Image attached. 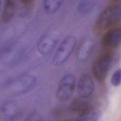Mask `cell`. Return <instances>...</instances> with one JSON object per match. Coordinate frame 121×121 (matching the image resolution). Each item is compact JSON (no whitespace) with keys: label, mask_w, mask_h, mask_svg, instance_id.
<instances>
[{"label":"cell","mask_w":121,"mask_h":121,"mask_svg":"<svg viewBox=\"0 0 121 121\" xmlns=\"http://www.w3.org/2000/svg\"><path fill=\"white\" fill-rule=\"evenodd\" d=\"M111 83L113 86H118L121 84V69L117 70L114 73L111 79Z\"/></svg>","instance_id":"obj_14"},{"label":"cell","mask_w":121,"mask_h":121,"mask_svg":"<svg viewBox=\"0 0 121 121\" xmlns=\"http://www.w3.org/2000/svg\"><path fill=\"white\" fill-rule=\"evenodd\" d=\"M58 40V36L55 33L50 32L45 34L38 43V52L43 55L50 54L56 46Z\"/></svg>","instance_id":"obj_7"},{"label":"cell","mask_w":121,"mask_h":121,"mask_svg":"<svg viewBox=\"0 0 121 121\" xmlns=\"http://www.w3.org/2000/svg\"><path fill=\"white\" fill-rule=\"evenodd\" d=\"M65 0H43V8L48 14H53L60 9Z\"/></svg>","instance_id":"obj_13"},{"label":"cell","mask_w":121,"mask_h":121,"mask_svg":"<svg viewBox=\"0 0 121 121\" xmlns=\"http://www.w3.org/2000/svg\"><path fill=\"white\" fill-rule=\"evenodd\" d=\"M94 89V81L89 75L84 74L80 78L77 84V91L81 98H87L91 96Z\"/></svg>","instance_id":"obj_9"},{"label":"cell","mask_w":121,"mask_h":121,"mask_svg":"<svg viewBox=\"0 0 121 121\" xmlns=\"http://www.w3.org/2000/svg\"><path fill=\"white\" fill-rule=\"evenodd\" d=\"M41 117L37 112H33L30 114L26 118V121H41Z\"/></svg>","instance_id":"obj_15"},{"label":"cell","mask_w":121,"mask_h":121,"mask_svg":"<svg viewBox=\"0 0 121 121\" xmlns=\"http://www.w3.org/2000/svg\"><path fill=\"white\" fill-rule=\"evenodd\" d=\"M94 43L90 39L85 40L80 45L77 52V57L81 62L88 59L93 50Z\"/></svg>","instance_id":"obj_11"},{"label":"cell","mask_w":121,"mask_h":121,"mask_svg":"<svg viewBox=\"0 0 121 121\" xmlns=\"http://www.w3.org/2000/svg\"><path fill=\"white\" fill-rule=\"evenodd\" d=\"M118 58L116 52L107 50L101 54L95 60L92 70L94 77L99 81L105 80Z\"/></svg>","instance_id":"obj_2"},{"label":"cell","mask_w":121,"mask_h":121,"mask_svg":"<svg viewBox=\"0 0 121 121\" xmlns=\"http://www.w3.org/2000/svg\"><path fill=\"white\" fill-rule=\"evenodd\" d=\"M103 47L115 48L121 45V26L107 30L102 36L101 40Z\"/></svg>","instance_id":"obj_6"},{"label":"cell","mask_w":121,"mask_h":121,"mask_svg":"<svg viewBox=\"0 0 121 121\" xmlns=\"http://www.w3.org/2000/svg\"><path fill=\"white\" fill-rule=\"evenodd\" d=\"M75 87V79L72 74L66 75L60 80L56 92L60 101H67L72 96Z\"/></svg>","instance_id":"obj_5"},{"label":"cell","mask_w":121,"mask_h":121,"mask_svg":"<svg viewBox=\"0 0 121 121\" xmlns=\"http://www.w3.org/2000/svg\"><path fill=\"white\" fill-rule=\"evenodd\" d=\"M1 5H2V0H0V13L1 10Z\"/></svg>","instance_id":"obj_17"},{"label":"cell","mask_w":121,"mask_h":121,"mask_svg":"<svg viewBox=\"0 0 121 121\" xmlns=\"http://www.w3.org/2000/svg\"><path fill=\"white\" fill-rule=\"evenodd\" d=\"M35 0H21V3L23 4L26 5H30V4L33 3Z\"/></svg>","instance_id":"obj_16"},{"label":"cell","mask_w":121,"mask_h":121,"mask_svg":"<svg viewBox=\"0 0 121 121\" xmlns=\"http://www.w3.org/2000/svg\"><path fill=\"white\" fill-rule=\"evenodd\" d=\"M121 21V4H111L99 14L94 24L93 31L96 34H99Z\"/></svg>","instance_id":"obj_1"},{"label":"cell","mask_w":121,"mask_h":121,"mask_svg":"<svg viewBox=\"0 0 121 121\" xmlns=\"http://www.w3.org/2000/svg\"><path fill=\"white\" fill-rule=\"evenodd\" d=\"M69 109L72 113L78 115L77 118L78 121H97L100 116L99 111L82 99H75L70 104Z\"/></svg>","instance_id":"obj_3"},{"label":"cell","mask_w":121,"mask_h":121,"mask_svg":"<svg viewBox=\"0 0 121 121\" xmlns=\"http://www.w3.org/2000/svg\"><path fill=\"white\" fill-rule=\"evenodd\" d=\"M36 79L32 75L26 74L20 76L12 82L11 89L17 93H23L28 91L35 84Z\"/></svg>","instance_id":"obj_8"},{"label":"cell","mask_w":121,"mask_h":121,"mask_svg":"<svg viewBox=\"0 0 121 121\" xmlns=\"http://www.w3.org/2000/svg\"><path fill=\"white\" fill-rule=\"evenodd\" d=\"M77 42V38L74 36L70 35L65 37L54 55L52 60L53 65L60 66L67 61L73 52Z\"/></svg>","instance_id":"obj_4"},{"label":"cell","mask_w":121,"mask_h":121,"mask_svg":"<svg viewBox=\"0 0 121 121\" xmlns=\"http://www.w3.org/2000/svg\"><path fill=\"white\" fill-rule=\"evenodd\" d=\"M18 114V110L17 107L11 102L4 103L0 108V116L5 121L14 120Z\"/></svg>","instance_id":"obj_10"},{"label":"cell","mask_w":121,"mask_h":121,"mask_svg":"<svg viewBox=\"0 0 121 121\" xmlns=\"http://www.w3.org/2000/svg\"></svg>","instance_id":"obj_18"},{"label":"cell","mask_w":121,"mask_h":121,"mask_svg":"<svg viewBox=\"0 0 121 121\" xmlns=\"http://www.w3.org/2000/svg\"><path fill=\"white\" fill-rule=\"evenodd\" d=\"M15 10V0H5L4 6L1 16L2 22L9 23L13 20Z\"/></svg>","instance_id":"obj_12"}]
</instances>
